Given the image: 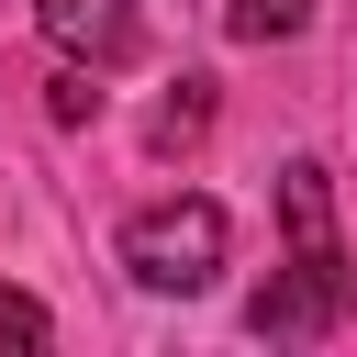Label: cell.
I'll return each instance as SVG.
<instances>
[{
	"label": "cell",
	"mask_w": 357,
	"mask_h": 357,
	"mask_svg": "<svg viewBox=\"0 0 357 357\" xmlns=\"http://www.w3.org/2000/svg\"><path fill=\"white\" fill-rule=\"evenodd\" d=\"M123 268H134V290H156V301L212 290V268H223V201H201V190L145 201V212L123 223Z\"/></svg>",
	"instance_id": "6da1fadb"
},
{
	"label": "cell",
	"mask_w": 357,
	"mask_h": 357,
	"mask_svg": "<svg viewBox=\"0 0 357 357\" xmlns=\"http://www.w3.org/2000/svg\"><path fill=\"white\" fill-rule=\"evenodd\" d=\"M346 301H357V268H346V245H335V257H290V268L245 301V324H257L268 346H312V335L346 324Z\"/></svg>",
	"instance_id": "7a4b0ae2"
},
{
	"label": "cell",
	"mask_w": 357,
	"mask_h": 357,
	"mask_svg": "<svg viewBox=\"0 0 357 357\" xmlns=\"http://www.w3.org/2000/svg\"><path fill=\"white\" fill-rule=\"evenodd\" d=\"M45 33L67 67H123L134 56V0H45Z\"/></svg>",
	"instance_id": "3957f363"
},
{
	"label": "cell",
	"mask_w": 357,
	"mask_h": 357,
	"mask_svg": "<svg viewBox=\"0 0 357 357\" xmlns=\"http://www.w3.org/2000/svg\"><path fill=\"white\" fill-rule=\"evenodd\" d=\"M279 223H290V257H335V167L324 156L279 167Z\"/></svg>",
	"instance_id": "277c9868"
},
{
	"label": "cell",
	"mask_w": 357,
	"mask_h": 357,
	"mask_svg": "<svg viewBox=\"0 0 357 357\" xmlns=\"http://www.w3.org/2000/svg\"><path fill=\"white\" fill-rule=\"evenodd\" d=\"M312 22V0H223V33L234 45H279V33H301Z\"/></svg>",
	"instance_id": "5b68a950"
},
{
	"label": "cell",
	"mask_w": 357,
	"mask_h": 357,
	"mask_svg": "<svg viewBox=\"0 0 357 357\" xmlns=\"http://www.w3.org/2000/svg\"><path fill=\"white\" fill-rule=\"evenodd\" d=\"M201 123H212V78H178V100L156 112V145H201Z\"/></svg>",
	"instance_id": "8992f818"
},
{
	"label": "cell",
	"mask_w": 357,
	"mask_h": 357,
	"mask_svg": "<svg viewBox=\"0 0 357 357\" xmlns=\"http://www.w3.org/2000/svg\"><path fill=\"white\" fill-rule=\"evenodd\" d=\"M45 335H56V324H45V301H33V290H0V357H33Z\"/></svg>",
	"instance_id": "52a82bcc"
},
{
	"label": "cell",
	"mask_w": 357,
	"mask_h": 357,
	"mask_svg": "<svg viewBox=\"0 0 357 357\" xmlns=\"http://www.w3.org/2000/svg\"><path fill=\"white\" fill-rule=\"evenodd\" d=\"M45 100H56V123H89V112H100V89H89V78H78V67H67V78H56V89H45Z\"/></svg>",
	"instance_id": "ba28073f"
}]
</instances>
